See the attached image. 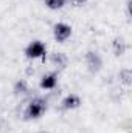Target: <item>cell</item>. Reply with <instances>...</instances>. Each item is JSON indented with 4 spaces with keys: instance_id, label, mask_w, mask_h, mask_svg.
<instances>
[{
    "instance_id": "cell-12",
    "label": "cell",
    "mask_w": 132,
    "mask_h": 133,
    "mask_svg": "<svg viewBox=\"0 0 132 133\" xmlns=\"http://www.w3.org/2000/svg\"><path fill=\"white\" fill-rule=\"evenodd\" d=\"M68 2H71L73 5H84L87 0H68Z\"/></svg>"
},
{
    "instance_id": "cell-13",
    "label": "cell",
    "mask_w": 132,
    "mask_h": 133,
    "mask_svg": "<svg viewBox=\"0 0 132 133\" xmlns=\"http://www.w3.org/2000/svg\"><path fill=\"white\" fill-rule=\"evenodd\" d=\"M37 133H50V132H45V130H42V132H37Z\"/></svg>"
},
{
    "instance_id": "cell-8",
    "label": "cell",
    "mask_w": 132,
    "mask_h": 133,
    "mask_svg": "<svg viewBox=\"0 0 132 133\" xmlns=\"http://www.w3.org/2000/svg\"><path fill=\"white\" fill-rule=\"evenodd\" d=\"M50 62L58 68H65L68 64V57H67L65 53H53L50 56Z\"/></svg>"
},
{
    "instance_id": "cell-4",
    "label": "cell",
    "mask_w": 132,
    "mask_h": 133,
    "mask_svg": "<svg viewBox=\"0 0 132 133\" xmlns=\"http://www.w3.org/2000/svg\"><path fill=\"white\" fill-rule=\"evenodd\" d=\"M86 65L90 73H98L103 66V59L97 51H87L86 54Z\"/></svg>"
},
{
    "instance_id": "cell-11",
    "label": "cell",
    "mask_w": 132,
    "mask_h": 133,
    "mask_svg": "<svg viewBox=\"0 0 132 133\" xmlns=\"http://www.w3.org/2000/svg\"><path fill=\"white\" fill-rule=\"evenodd\" d=\"M118 77H120V82H121L123 85H126V87H129L132 84V71L129 68H123V70L120 71Z\"/></svg>"
},
{
    "instance_id": "cell-3",
    "label": "cell",
    "mask_w": 132,
    "mask_h": 133,
    "mask_svg": "<svg viewBox=\"0 0 132 133\" xmlns=\"http://www.w3.org/2000/svg\"><path fill=\"white\" fill-rule=\"evenodd\" d=\"M71 34H73V28L65 22H58L53 25V37L59 43H64L65 40H68Z\"/></svg>"
},
{
    "instance_id": "cell-10",
    "label": "cell",
    "mask_w": 132,
    "mask_h": 133,
    "mask_svg": "<svg viewBox=\"0 0 132 133\" xmlns=\"http://www.w3.org/2000/svg\"><path fill=\"white\" fill-rule=\"evenodd\" d=\"M68 0H44V5L51 9V11H58V9H62L67 5Z\"/></svg>"
},
{
    "instance_id": "cell-6",
    "label": "cell",
    "mask_w": 132,
    "mask_h": 133,
    "mask_svg": "<svg viewBox=\"0 0 132 133\" xmlns=\"http://www.w3.org/2000/svg\"><path fill=\"white\" fill-rule=\"evenodd\" d=\"M56 85H58V73H55V71L44 74L40 82H39V87L42 90H53Z\"/></svg>"
},
{
    "instance_id": "cell-1",
    "label": "cell",
    "mask_w": 132,
    "mask_h": 133,
    "mask_svg": "<svg viewBox=\"0 0 132 133\" xmlns=\"http://www.w3.org/2000/svg\"><path fill=\"white\" fill-rule=\"evenodd\" d=\"M48 110V102L44 98H33L27 104L23 110V119L25 121H36L40 119Z\"/></svg>"
},
{
    "instance_id": "cell-5",
    "label": "cell",
    "mask_w": 132,
    "mask_h": 133,
    "mask_svg": "<svg viewBox=\"0 0 132 133\" xmlns=\"http://www.w3.org/2000/svg\"><path fill=\"white\" fill-rule=\"evenodd\" d=\"M81 105H82V99H81V96H79V95H75V93L67 95L65 98L61 101V108H62V110H67V111H70V110H76V108H79Z\"/></svg>"
},
{
    "instance_id": "cell-7",
    "label": "cell",
    "mask_w": 132,
    "mask_h": 133,
    "mask_svg": "<svg viewBox=\"0 0 132 133\" xmlns=\"http://www.w3.org/2000/svg\"><path fill=\"white\" fill-rule=\"evenodd\" d=\"M112 50H113L115 56H123L128 50V43L124 42L123 37H115L113 42H112Z\"/></svg>"
},
{
    "instance_id": "cell-2",
    "label": "cell",
    "mask_w": 132,
    "mask_h": 133,
    "mask_svg": "<svg viewBox=\"0 0 132 133\" xmlns=\"http://www.w3.org/2000/svg\"><path fill=\"white\" fill-rule=\"evenodd\" d=\"M27 59H31V61H36V59H44L47 56V46L42 40H31L25 50H23Z\"/></svg>"
},
{
    "instance_id": "cell-9",
    "label": "cell",
    "mask_w": 132,
    "mask_h": 133,
    "mask_svg": "<svg viewBox=\"0 0 132 133\" xmlns=\"http://www.w3.org/2000/svg\"><path fill=\"white\" fill-rule=\"evenodd\" d=\"M13 91H14V95L16 96H25V95H28V91H30V88H28V84H27V81H23V79H20V81H17L16 84H14V88H13Z\"/></svg>"
}]
</instances>
